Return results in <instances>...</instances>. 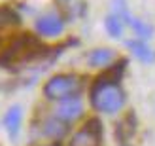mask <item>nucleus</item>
Returning a JSON list of instances; mask_svg holds the SVG:
<instances>
[{
    "label": "nucleus",
    "instance_id": "obj_1",
    "mask_svg": "<svg viewBox=\"0 0 155 146\" xmlns=\"http://www.w3.org/2000/svg\"><path fill=\"white\" fill-rule=\"evenodd\" d=\"M91 103L98 112L115 114L121 110L123 103H125V95L117 86V80L102 76L95 82V86L91 89Z\"/></svg>",
    "mask_w": 155,
    "mask_h": 146
},
{
    "label": "nucleus",
    "instance_id": "obj_2",
    "mask_svg": "<svg viewBox=\"0 0 155 146\" xmlns=\"http://www.w3.org/2000/svg\"><path fill=\"white\" fill-rule=\"evenodd\" d=\"M81 89L80 78L74 74H59L53 76V78L45 83L44 87V95L49 99V101H64V99L74 97L78 91Z\"/></svg>",
    "mask_w": 155,
    "mask_h": 146
},
{
    "label": "nucleus",
    "instance_id": "obj_3",
    "mask_svg": "<svg viewBox=\"0 0 155 146\" xmlns=\"http://www.w3.org/2000/svg\"><path fill=\"white\" fill-rule=\"evenodd\" d=\"M38 48V42L32 36H21L13 42V46L4 53L2 63H17V61H25L30 57V53Z\"/></svg>",
    "mask_w": 155,
    "mask_h": 146
},
{
    "label": "nucleus",
    "instance_id": "obj_4",
    "mask_svg": "<svg viewBox=\"0 0 155 146\" xmlns=\"http://www.w3.org/2000/svg\"><path fill=\"white\" fill-rule=\"evenodd\" d=\"M98 121H89L83 129H80L70 141V146H98L100 144V129Z\"/></svg>",
    "mask_w": 155,
    "mask_h": 146
},
{
    "label": "nucleus",
    "instance_id": "obj_5",
    "mask_svg": "<svg viewBox=\"0 0 155 146\" xmlns=\"http://www.w3.org/2000/svg\"><path fill=\"white\" fill-rule=\"evenodd\" d=\"M83 112V104L78 97H70V99H64V101H61L57 110H55V118L68 124V121H74L81 116Z\"/></svg>",
    "mask_w": 155,
    "mask_h": 146
},
{
    "label": "nucleus",
    "instance_id": "obj_6",
    "mask_svg": "<svg viewBox=\"0 0 155 146\" xmlns=\"http://www.w3.org/2000/svg\"><path fill=\"white\" fill-rule=\"evenodd\" d=\"M36 30L42 36H59L64 30V23L59 15L48 13V15H44V17H40L36 21Z\"/></svg>",
    "mask_w": 155,
    "mask_h": 146
},
{
    "label": "nucleus",
    "instance_id": "obj_7",
    "mask_svg": "<svg viewBox=\"0 0 155 146\" xmlns=\"http://www.w3.org/2000/svg\"><path fill=\"white\" fill-rule=\"evenodd\" d=\"M21 120H23L21 106H12V108L8 110L6 118H4V125L8 129V133H10V137H17L19 127H21Z\"/></svg>",
    "mask_w": 155,
    "mask_h": 146
},
{
    "label": "nucleus",
    "instance_id": "obj_8",
    "mask_svg": "<svg viewBox=\"0 0 155 146\" xmlns=\"http://www.w3.org/2000/svg\"><path fill=\"white\" fill-rule=\"evenodd\" d=\"M127 46L140 61H144V63H153L155 53L144 40H130V42H127Z\"/></svg>",
    "mask_w": 155,
    "mask_h": 146
},
{
    "label": "nucleus",
    "instance_id": "obj_9",
    "mask_svg": "<svg viewBox=\"0 0 155 146\" xmlns=\"http://www.w3.org/2000/svg\"><path fill=\"white\" fill-rule=\"evenodd\" d=\"M106 30H108V34H112L114 38H119V36H123V30H125V25L127 23L123 21L119 15H115V13H110L106 17Z\"/></svg>",
    "mask_w": 155,
    "mask_h": 146
},
{
    "label": "nucleus",
    "instance_id": "obj_10",
    "mask_svg": "<svg viewBox=\"0 0 155 146\" xmlns=\"http://www.w3.org/2000/svg\"><path fill=\"white\" fill-rule=\"evenodd\" d=\"M19 25V15L10 8H0V32Z\"/></svg>",
    "mask_w": 155,
    "mask_h": 146
},
{
    "label": "nucleus",
    "instance_id": "obj_11",
    "mask_svg": "<svg viewBox=\"0 0 155 146\" xmlns=\"http://www.w3.org/2000/svg\"><path fill=\"white\" fill-rule=\"evenodd\" d=\"M114 59V51L112 49H95L89 55V65L93 66H106V65H110V61Z\"/></svg>",
    "mask_w": 155,
    "mask_h": 146
},
{
    "label": "nucleus",
    "instance_id": "obj_12",
    "mask_svg": "<svg viewBox=\"0 0 155 146\" xmlns=\"http://www.w3.org/2000/svg\"><path fill=\"white\" fill-rule=\"evenodd\" d=\"M48 137H63L66 133V127H64V121L61 120H53V121H48L45 124V131H44Z\"/></svg>",
    "mask_w": 155,
    "mask_h": 146
},
{
    "label": "nucleus",
    "instance_id": "obj_13",
    "mask_svg": "<svg viewBox=\"0 0 155 146\" xmlns=\"http://www.w3.org/2000/svg\"><path fill=\"white\" fill-rule=\"evenodd\" d=\"M129 25L133 27V30L142 38V40H144V38H150L151 32H153V29L148 25V23H144V21H140V19H130Z\"/></svg>",
    "mask_w": 155,
    "mask_h": 146
},
{
    "label": "nucleus",
    "instance_id": "obj_14",
    "mask_svg": "<svg viewBox=\"0 0 155 146\" xmlns=\"http://www.w3.org/2000/svg\"><path fill=\"white\" fill-rule=\"evenodd\" d=\"M51 146H57V144H51Z\"/></svg>",
    "mask_w": 155,
    "mask_h": 146
}]
</instances>
